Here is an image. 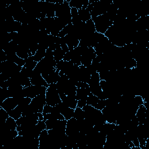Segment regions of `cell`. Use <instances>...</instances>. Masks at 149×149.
<instances>
[{"label": "cell", "instance_id": "6da1fadb", "mask_svg": "<svg viewBox=\"0 0 149 149\" xmlns=\"http://www.w3.org/2000/svg\"><path fill=\"white\" fill-rule=\"evenodd\" d=\"M55 17H59L65 21L67 24L72 23L71 8L69 2L66 0H62L60 2L55 3Z\"/></svg>", "mask_w": 149, "mask_h": 149}, {"label": "cell", "instance_id": "7a4b0ae2", "mask_svg": "<svg viewBox=\"0 0 149 149\" xmlns=\"http://www.w3.org/2000/svg\"><path fill=\"white\" fill-rule=\"evenodd\" d=\"M45 98L46 104L52 107L55 106L62 101L56 88V83H51L49 84V86L46 90Z\"/></svg>", "mask_w": 149, "mask_h": 149}, {"label": "cell", "instance_id": "3957f363", "mask_svg": "<svg viewBox=\"0 0 149 149\" xmlns=\"http://www.w3.org/2000/svg\"><path fill=\"white\" fill-rule=\"evenodd\" d=\"M94 23L96 31L104 34L109 27L113 25V21L110 20L105 14L91 19Z\"/></svg>", "mask_w": 149, "mask_h": 149}, {"label": "cell", "instance_id": "277c9868", "mask_svg": "<svg viewBox=\"0 0 149 149\" xmlns=\"http://www.w3.org/2000/svg\"><path fill=\"white\" fill-rule=\"evenodd\" d=\"M47 88L45 86L31 85L23 88V95L24 97H29L32 99L38 95L45 94Z\"/></svg>", "mask_w": 149, "mask_h": 149}, {"label": "cell", "instance_id": "5b68a950", "mask_svg": "<svg viewBox=\"0 0 149 149\" xmlns=\"http://www.w3.org/2000/svg\"><path fill=\"white\" fill-rule=\"evenodd\" d=\"M46 105L45 94L38 95L32 98L30 104L29 105L33 113H42L44 107Z\"/></svg>", "mask_w": 149, "mask_h": 149}, {"label": "cell", "instance_id": "8992f818", "mask_svg": "<svg viewBox=\"0 0 149 149\" xmlns=\"http://www.w3.org/2000/svg\"><path fill=\"white\" fill-rule=\"evenodd\" d=\"M41 13L47 17H55V3L48 1H38Z\"/></svg>", "mask_w": 149, "mask_h": 149}, {"label": "cell", "instance_id": "52a82bcc", "mask_svg": "<svg viewBox=\"0 0 149 149\" xmlns=\"http://www.w3.org/2000/svg\"><path fill=\"white\" fill-rule=\"evenodd\" d=\"M96 52L93 47H86L81 55V65L87 67L91 65L93 59L96 57Z\"/></svg>", "mask_w": 149, "mask_h": 149}, {"label": "cell", "instance_id": "ba28073f", "mask_svg": "<svg viewBox=\"0 0 149 149\" xmlns=\"http://www.w3.org/2000/svg\"><path fill=\"white\" fill-rule=\"evenodd\" d=\"M79 127L77 120L74 118H72L67 120L66 125V134L68 136L75 137L79 133Z\"/></svg>", "mask_w": 149, "mask_h": 149}, {"label": "cell", "instance_id": "9c48e42d", "mask_svg": "<svg viewBox=\"0 0 149 149\" xmlns=\"http://www.w3.org/2000/svg\"><path fill=\"white\" fill-rule=\"evenodd\" d=\"M46 129H56L66 132V125L67 120L59 119H48L45 121Z\"/></svg>", "mask_w": 149, "mask_h": 149}, {"label": "cell", "instance_id": "30bf717a", "mask_svg": "<svg viewBox=\"0 0 149 149\" xmlns=\"http://www.w3.org/2000/svg\"><path fill=\"white\" fill-rule=\"evenodd\" d=\"M39 149H54L47 129L43 130L38 137Z\"/></svg>", "mask_w": 149, "mask_h": 149}, {"label": "cell", "instance_id": "8fae6325", "mask_svg": "<svg viewBox=\"0 0 149 149\" xmlns=\"http://www.w3.org/2000/svg\"><path fill=\"white\" fill-rule=\"evenodd\" d=\"M31 85L35 86H42L48 87L49 84L46 82L45 79L42 76L40 72L36 69H34L33 73L30 77Z\"/></svg>", "mask_w": 149, "mask_h": 149}, {"label": "cell", "instance_id": "7c38bea8", "mask_svg": "<svg viewBox=\"0 0 149 149\" xmlns=\"http://www.w3.org/2000/svg\"><path fill=\"white\" fill-rule=\"evenodd\" d=\"M56 108L58 109V111L64 116L65 119L69 120L70 118H73V113L74 111V109L69 108L67 107L63 102H60L56 105Z\"/></svg>", "mask_w": 149, "mask_h": 149}, {"label": "cell", "instance_id": "4fadbf2b", "mask_svg": "<svg viewBox=\"0 0 149 149\" xmlns=\"http://www.w3.org/2000/svg\"><path fill=\"white\" fill-rule=\"evenodd\" d=\"M21 26L22 23L19 22L15 20L14 19L5 20V32L7 33L17 32Z\"/></svg>", "mask_w": 149, "mask_h": 149}, {"label": "cell", "instance_id": "5bb4252c", "mask_svg": "<svg viewBox=\"0 0 149 149\" xmlns=\"http://www.w3.org/2000/svg\"><path fill=\"white\" fill-rule=\"evenodd\" d=\"M16 54L19 57L24 59H26L29 56H33L28 46L24 44H19L17 45Z\"/></svg>", "mask_w": 149, "mask_h": 149}, {"label": "cell", "instance_id": "9a60e30c", "mask_svg": "<svg viewBox=\"0 0 149 149\" xmlns=\"http://www.w3.org/2000/svg\"><path fill=\"white\" fill-rule=\"evenodd\" d=\"M18 105V101L15 97H9L5 99L1 104L0 107L7 112L14 109Z\"/></svg>", "mask_w": 149, "mask_h": 149}, {"label": "cell", "instance_id": "2e32d148", "mask_svg": "<svg viewBox=\"0 0 149 149\" xmlns=\"http://www.w3.org/2000/svg\"><path fill=\"white\" fill-rule=\"evenodd\" d=\"M77 122L79 123L80 132L86 134L91 131L94 127V125L86 119L77 120Z\"/></svg>", "mask_w": 149, "mask_h": 149}, {"label": "cell", "instance_id": "e0dca14e", "mask_svg": "<svg viewBox=\"0 0 149 149\" xmlns=\"http://www.w3.org/2000/svg\"><path fill=\"white\" fill-rule=\"evenodd\" d=\"M135 116L138 119L139 124L146 123L147 120V108L143 104L139 106Z\"/></svg>", "mask_w": 149, "mask_h": 149}, {"label": "cell", "instance_id": "ac0fdd59", "mask_svg": "<svg viewBox=\"0 0 149 149\" xmlns=\"http://www.w3.org/2000/svg\"><path fill=\"white\" fill-rule=\"evenodd\" d=\"M63 38L69 50L74 49V48L77 47L79 44L80 41L71 34H67Z\"/></svg>", "mask_w": 149, "mask_h": 149}, {"label": "cell", "instance_id": "d6986e66", "mask_svg": "<svg viewBox=\"0 0 149 149\" xmlns=\"http://www.w3.org/2000/svg\"><path fill=\"white\" fill-rule=\"evenodd\" d=\"M70 8H75L77 9H87L89 0H70L69 2Z\"/></svg>", "mask_w": 149, "mask_h": 149}, {"label": "cell", "instance_id": "ffe728a7", "mask_svg": "<svg viewBox=\"0 0 149 149\" xmlns=\"http://www.w3.org/2000/svg\"><path fill=\"white\" fill-rule=\"evenodd\" d=\"M17 45L18 44H16L14 41H11L6 44H5L2 49L4 51L6 55H8L16 54Z\"/></svg>", "mask_w": 149, "mask_h": 149}, {"label": "cell", "instance_id": "44dd1931", "mask_svg": "<svg viewBox=\"0 0 149 149\" xmlns=\"http://www.w3.org/2000/svg\"><path fill=\"white\" fill-rule=\"evenodd\" d=\"M91 94L89 87L86 88H77L76 94V99L78 101L79 100H86L87 97Z\"/></svg>", "mask_w": 149, "mask_h": 149}, {"label": "cell", "instance_id": "7402d4cb", "mask_svg": "<svg viewBox=\"0 0 149 149\" xmlns=\"http://www.w3.org/2000/svg\"><path fill=\"white\" fill-rule=\"evenodd\" d=\"M42 76L48 84H50L51 83H56L58 81L60 77L59 71H58L57 70H56L55 72L49 74L42 75Z\"/></svg>", "mask_w": 149, "mask_h": 149}, {"label": "cell", "instance_id": "603a6c76", "mask_svg": "<svg viewBox=\"0 0 149 149\" xmlns=\"http://www.w3.org/2000/svg\"><path fill=\"white\" fill-rule=\"evenodd\" d=\"M62 102L69 108L75 109L77 107V100L76 99V95H66Z\"/></svg>", "mask_w": 149, "mask_h": 149}, {"label": "cell", "instance_id": "cb8c5ba5", "mask_svg": "<svg viewBox=\"0 0 149 149\" xmlns=\"http://www.w3.org/2000/svg\"><path fill=\"white\" fill-rule=\"evenodd\" d=\"M115 126V123L105 122V123H104L101 125L100 132L107 136V134H108L110 132H111L114 129Z\"/></svg>", "mask_w": 149, "mask_h": 149}, {"label": "cell", "instance_id": "d4e9b609", "mask_svg": "<svg viewBox=\"0 0 149 149\" xmlns=\"http://www.w3.org/2000/svg\"><path fill=\"white\" fill-rule=\"evenodd\" d=\"M77 10L81 22H86L87 21L91 19L90 12L87 9H80Z\"/></svg>", "mask_w": 149, "mask_h": 149}, {"label": "cell", "instance_id": "484cf974", "mask_svg": "<svg viewBox=\"0 0 149 149\" xmlns=\"http://www.w3.org/2000/svg\"><path fill=\"white\" fill-rule=\"evenodd\" d=\"M71 16H72V23L73 25L77 26L81 22V20H80L79 16L77 9L75 8H71Z\"/></svg>", "mask_w": 149, "mask_h": 149}, {"label": "cell", "instance_id": "4316f807", "mask_svg": "<svg viewBox=\"0 0 149 149\" xmlns=\"http://www.w3.org/2000/svg\"><path fill=\"white\" fill-rule=\"evenodd\" d=\"M22 108L17 105L16 107H15L14 109L9 111L8 112L9 116L13 118L16 120H17L19 118H20L22 116Z\"/></svg>", "mask_w": 149, "mask_h": 149}, {"label": "cell", "instance_id": "83f0119b", "mask_svg": "<svg viewBox=\"0 0 149 149\" xmlns=\"http://www.w3.org/2000/svg\"><path fill=\"white\" fill-rule=\"evenodd\" d=\"M44 115V120H46L48 119H59L63 120L65 119L64 116L59 112H53L49 113H46Z\"/></svg>", "mask_w": 149, "mask_h": 149}, {"label": "cell", "instance_id": "f1b7e54d", "mask_svg": "<svg viewBox=\"0 0 149 149\" xmlns=\"http://www.w3.org/2000/svg\"><path fill=\"white\" fill-rule=\"evenodd\" d=\"M45 53H46L45 49H42V48H38L37 49V52H36V54L31 56H32L33 59L34 61L38 62L45 57Z\"/></svg>", "mask_w": 149, "mask_h": 149}, {"label": "cell", "instance_id": "f546056e", "mask_svg": "<svg viewBox=\"0 0 149 149\" xmlns=\"http://www.w3.org/2000/svg\"><path fill=\"white\" fill-rule=\"evenodd\" d=\"M65 54V52L62 50L61 47L56 48L54 51V58L56 63L62 60L63 58V56Z\"/></svg>", "mask_w": 149, "mask_h": 149}, {"label": "cell", "instance_id": "4dcf8cb0", "mask_svg": "<svg viewBox=\"0 0 149 149\" xmlns=\"http://www.w3.org/2000/svg\"><path fill=\"white\" fill-rule=\"evenodd\" d=\"M5 124L6 129L16 130V127L17 125L16 120L13 118L9 116V118L5 122Z\"/></svg>", "mask_w": 149, "mask_h": 149}, {"label": "cell", "instance_id": "1f68e13d", "mask_svg": "<svg viewBox=\"0 0 149 149\" xmlns=\"http://www.w3.org/2000/svg\"><path fill=\"white\" fill-rule=\"evenodd\" d=\"M25 62H26V63L23 67L32 70H33L34 69V68H36V66L38 63L33 59L31 56H29L27 58H26L25 59Z\"/></svg>", "mask_w": 149, "mask_h": 149}, {"label": "cell", "instance_id": "d6a6232c", "mask_svg": "<svg viewBox=\"0 0 149 149\" xmlns=\"http://www.w3.org/2000/svg\"><path fill=\"white\" fill-rule=\"evenodd\" d=\"M73 117L74 118L77 120L84 119V113L83 109L77 107L74 109Z\"/></svg>", "mask_w": 149, "mask_h": 149}, {"label": "cell", "instance_id": "836d02e7", "mask_svg": "<svg viewBox=\"0 0 149 149\" xmlns=\"http://www.w3.org/2000/svg\"><path fill=\"white\" fill-rule=\"evenodd\" d=\"M99 101V98L97 97V96L93 94L92 93H91L87 98V104L90 105L93 107H95L97 104L98 103Z\"/></svg>", "mask_w": 149, "mask_h": 149}, {"label": "cell", "instance_id": "e575fe53", "mask_svg": "<svg viewBox=\"0 0 149 149\" xmlns=\"http://www.w3.org/2000/svg\"><path fill=\"white\" fill-rule=\"evenodd\" d=\"M31 100L32 99L29 97H23L19 101L18 105L22 108V111H23V109L30 104Z\"/></svg>", "mask_w": 149, "mask_h": 149}, {"label": "cell", "instance_id": "d590c367", "mask_svg": "<svg viewBox=\"0 0 149 149\" xmlns=\"http://www.w3.org/2000/svg\"><path fill=\"white\" fill-rule=\"evenodd\" d=\"M90 87V90L91 91V93L97 96V95L102 91L101 87L100 85V83H97V84H94L89 86Z\"/></svg>", "mask_w": 149, "mask_h": 149}, {"label": "cell", "instance_id": "8d00e7d4", "mask_svg": "<svg viewBox=\"0 0 149 149\" xmlns=\"http://www.w3.org/2000/svg\"><path fill=\"white\" fill-rule=\"evenodd\" d=\"M100 77L99 73L96 72L95 73H94L91 75L90 79L87 83L90 86V85L94 84L100 83Z\"/></svg>", "mask_w": 149, "mask_h": 149}, {"label": "cell", "instance_id": "74e56055", "mask_svg": "<svg viewBox=\"0 0 149 149\" xmlns=\"http://www.w3.org/2000/svg\"><path fill=\"white\" fill-rule=\"evenodd\" d=\"M73 54V49L69 50L64 55L63 60L65 61H70L72 59Z\"/></svg>", "mask_w": 149, "mask_h": 149}, {"label": "cell", "instance_id": "f35d334b", "mask_svg": "<svg viewBox=\"0 0 149 149\" xmlns=\"http://www.w3.org/2000/svg\"><path fill=\"white\" fill-rule=\"evenodd\" d=\"M106 106V102L105 100H99L97 105L94 107L95 108L98 110H102Z\"/></svg>", "mask_w": 149, "mask_h": 149}, {"label": "cell", "instance_id": "ab89813d", "mask_svg": "<svg viewBox=\"0 0 149 149\" xmlns=\"http://www.w3.org/2000/svg\"><path fill=\"white\" fill-rule=\"evenodd\" d=\"M0 116H1L2 119L3 120V121H6V120L9 118V115L8 113V112L4 109L3 108H1L0 107Z\"/></svg>", "mask_w": 149, "mask_h": 149}, {"label": "cell", "instance_id": "60d3db41", "mask_svg": "<svg viewBox=\"0 0 149 149\" xmlns=\"http://www.w3.org/2000/svg\"><path fill=\"white\" fill-rule=\"evenodd\" d=\"M86 68H87V70H88V73L91 75L92 74H93V73H95L96 72H97V69H96V68H94L91 64V65H90L89 66H88L87 67H86Z\"/></svg>", "mask_w": 149, "mask_h": 149}, {"label": "cell", "instance_id": "b9f144b4", "mask_svg": "<svg viewBox=\"0 0 149 149\" xmlns=\"http://www.w3.org/2000/svg\"><path fill=\"white\" fill-rule=\"evenodd\" d=\"M87 104L86 100H79L77 101V107L82 108L83 107H84Z\"/></svg>", "mask_w": 149, "mask_h": 149}, {"label": "cell", "instance_id": "7bdbcfd3", "mask_svg": "<svg viewBox=\"0 0 149 149\" xmlns=\"http://www.w3.org/2000/svg\"><path fill=\"white\" fill-rule=\"evenodd\" d=\"M93 7H94V4H93V3H89V4H88V6H87V9L90 12H91V10H93Z\"/></svg>", "mask_w": 149, "mask_h": 149}, {"label": "cell", "instance_id": "ee69618b", "mask_svg": "<svg viewBox=\"0 0 149 149\" xmlns=\"http://www.w3.org/2000/svg\"><path fill=\"white\" fill-rule=\"evenodd\" d=\"M37 115H38V116L39 120H44V115H43L42 113L38 112V113H37Z\"/></svg>", "mask_w": 149, "mask_h": 149}]
</instances>
